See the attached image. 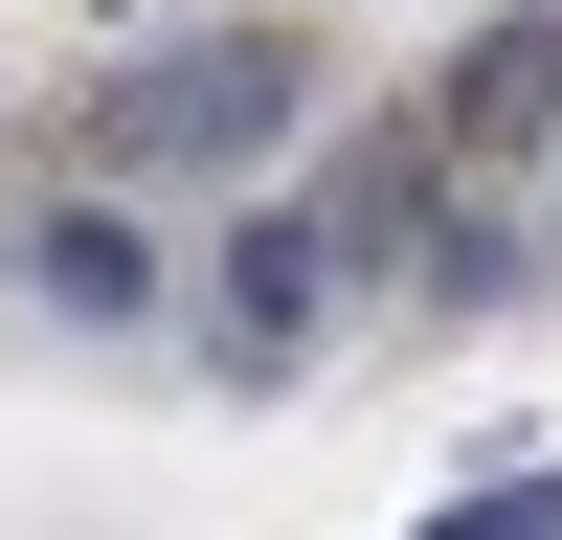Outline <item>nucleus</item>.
Returning <instances> with one entry per match:
<instances>
[{"label": "nucleus", "mask_w": 562, "mask_h": 540, "mask_svg": "<svg viewBox=\"0 0 562 540\" xmlns=\"http://www.w3.org/2000/svg\"><path fill=\"white\" fill-rule=\"evenodd\" d=\"M45 293H68V315H135V293H158V248H135V225H90V203H68V225H45Z\"/></svg>", "instance_id": "2"}, {"label": "nucleus", "mask_w": 562, "mask_h": 540, "mask_svg": "<svg viewBox=\"0 0 562 540\" xmlns=\"http://www.w3.org/2000/svg\"><path fill=\"white\" fill-rule=\"evenodd\" d=\"M428 540H562V473H495V495H450Z\"/></svg>", "instance_id": "4"}, {"label": "nucleus", "mask_w": 562, "mask_h": 540, "mask_svg": "<svg viewBox=\"0 0 562 540\" xmlns=\"http://www.w3.org/2000/svg\"><path fill=\"white\" fill-rule=\"evenodd\" d=\"M293 135V45H180L113 90V158H270Z\"/></svg>", "instance_id": "1"}, {"label": "nucleus", "mask_w": 562, "mask_h": 540, "mask_svg": "<svg viewBox=\"0 0 562 540\" xmlns=\"http://www.w3.org/2000/svg\"><path fill=\"white\" fill-rule=\"evenodd\" d=\"M225 270H248V338H293V315H315V225H248Z\"/></svg>", "instance_id": "3"}]
</instances>
